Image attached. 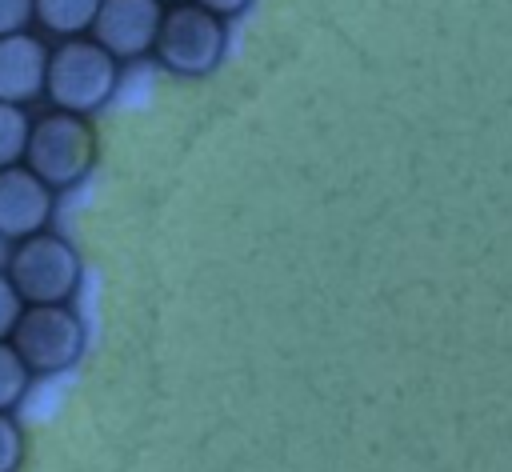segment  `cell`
<instances>
[{
	"label": "cell",
	"mask_w": 512,
	"mask_h": 472,
	"mask_svg": "<svg viewBox=\"0 0 512 472\" xmlns=\"http://www.w3.org/2000/svg\"><path fill=\"white\" fill-rule=\"evenodd\" d=\"M116 56L96 44V40H64L52 60H48V100L60 108V112H72V116H92L108 104V96L116 92Z\"/></svg>",
	"instance_id": "6da1fadb"
},
{
	"label": "cell",
	"mask_w": 512,
	"mask_h": 472,
	"mask_svg": "<svg viewBox=\"0 0 512 472\" xmlns=\"http://www.w3.org/2000/svg\"><path fill=\"white\" fill-rule=\"evenodd\" d=\"M52 216V188L28 168H0V236L4 240H28L44 232Z\"/></svg>",
	"instance_id": "52a82bcc"
},
{
	"label": "cell",
	"mask_w": 512,
	"mask_h": 472,
	"mask_svg": "<svg viewBox=\"0 0 512 472\" xmlns=\"http://www.w3.org/2000/svg\"><path fill=\"white\" fill-rule=\"evenodd\" d=\"M28 136H32V120L20 104H4L0 100V168H16L28 156Z\"/></svg>",
	"instance_id": "30bf717a"
},
{
	"label": "cell",
	"mask_w": 512,
	"mask_h": 472,
	"mask_svg": "<svg viewBox=\"0 0 512 472\" xmlns=\"http://www.w3.org/2000/svg\"><path fill=\"white\" fill-rule=\"evenodd\" d=\"M32 16H36V0H0V40L28 32Z\"/></svg>",
	"instance_id": "5bb4252c"
},
{
	"label": "cell",
	"mask_w": 512,
	"mask_h": 472,
	"mask_svg": "<svg viewBox=\"0 0 512 472\" xmlns=\"http://www.w3.org/2000/svg\"><path fill=\"white\" fill-rule=\"evenodd\" d=\"M104 0H36V20L60 36V40H76L80 32H88L100 16Z\"/></svg>",
	"instance_id": "9c48e42d"
},
{
	"label": "cell",
	"mask_w": 512,
	"mask_h": 472,
	"mask_svg": "<svg viewBox=\"0 0 512 472\" xmlns=\"http://www.w3.org/2000/svg\"><path fill=\"white\" fill-rule=\"evenodd\" d=\"M8 276L24 304H68V296L80 288V256L64 236L36 232L16 244Z\"/></svg>",
	"instance_id": "3957f363"
},
{
	"label": "cell",
	"mask_w": 512,
	"mask_h": 472,
	"mask_svg": "<svg viewBox=\"0 0 512 472\" xmlns=\"http://www.w3.org/2000/svg\"><path fill=\"white\" fill-rule=\"evenodd\" d=\"M192 4H200V8H208L212 16H220V20H224V16H236V12H244L252 0H192Z\"/></svg>",
	"instance_id": "9a60e30c"
},
{
	"label": "cell",
	"mask_w": 512,
	"mask_h": 472,
	"mask_svg": "<svg viewBox=\"0 0 512 472\" xmlns=\"http://www.w3.org/2000/svg\"><path fill=\"white\" fill-rule=\"evenodd\" d=\"M224 20L200 4H176L164 12L156 56L176 76H208L224 56Z\"/></svg>",
	"instance_id": "277c9868"
},
{
	"label": "cell",
	"mask_w": 512,
	"mask_h": 472,
	"mask_svg": "<svg viewBox=\"0 0 512 472\" xmlns=\"http://www.w3.org/2000/svg\"><path fill=\"white\" fill-rule=\"evenodd\" d=\"M24 460V436H20V424L0 412V472H16Z\"/></svg>",
	"instance_id": "4fadbf2b"
},
{
	"label": "cell",
	"mask_w": 512,
	"mask_h": 472,
	"mask_svg": "<svg viewBox=\"0 0 512 472\" xmlns=\"http://www.w3.org/2000/svg\"><path fill=\"white\" fill-rule=\"evenodd\" d=\"M96 160V132L84 116L72 112H48L32 124L28 136V156L24 164L48 184V188H68L76 184Z\"/></svg>",
	"instance_id": "7a4b0ae2"
},
{
	"label": "cell",
	"mask_w": 512,
	"mask_h": 472,
	"mask_svg": "<svg viewBox=\"0 0 512 472\" xmlns=\"http://www.w3.org/2000/svg\"><path fill=\"white\" fill-rule=\"evenodd\" d=\"M12 348L32 372H64L84 352V320L68 304H28L12 332Z\"/></svg>",
	"instance_id": "5b68a950"
},
{
	"label": "cell",
	"mask_w": 512,
	"mask_h": 472,
	"mask_svg": "<svg viewBox=\"0 0 512 472\" xmlns=\"http://www.w3.org/2000/svg\"><path fill=\"white\" fill-rule=\"evenodd\" d=\"M24 296H20V288L12 284V276L8 272H0V340H8L12 332H16V324H20V316H24Z\"/></svg>",
	"instance_id": "7c38bea8"
},
{
	"label": "cell",
	"mask_w": 512,
	"mask_h": 472,
	"mask_svg": "<svg viewBox=\"0 0 512 472\" xmlns=\"http://www.w3.org/2000/svg\"><path fill=\"white\" fill-rule=\"evenodd\" d=\"M28 380H32V368L24 364V356L12 348V340L8 344L0 340V412L16 408V400L28 392Z\"/></svg>",
	"instance_id": "8fae6325"
},
{
	"label": "cell",
	"mask_w": 512,
	"mask_h": 472,
	"mask_svg": "<svg viewBox=\"0 0 512 472\" xmlns=\"http://www.w3.org/2000/svg\"><path fill=\"white\" fill-rule=\"evenodd\" d=\"M48 60L52 52L44 48L40 36L16 32L0 40V100L4 104H28L48 88Z\"/></svg>",
	"instance_id": "ba28073f"
},
{
	"label": "cell",
	"mask_w": 512,
	"mask_h": 472,
	"mask_svg": "<svg viewBox=\"0 0 512 472\" xmlns=\"http://www.w3.org/2000/svg\"><path fill=\"white\" fill-rule=\"evenodd\" d=\"M160 24H164L160 0H104L92 24V40L104 44L116 60L144 56L148 48H156Z\"/></svg>",
	"instance_id": "8992f818"
}]
</instances>
